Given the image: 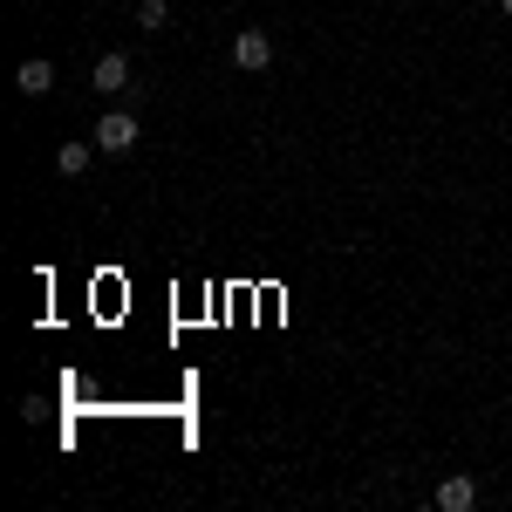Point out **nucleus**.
<instances>
[{"label": "nucleus", "instance_id": "obj_6", "mask_svg": "<svg viewBox=\"0 0 512 512\" xmlns=\"http://www.w3.org/2000/svg\"><path fill=\"white\" fill-rule=\"evenodd\" d=\"M89 158H96V144H62V171H69V178H82V171H89Z\"/></svg>", "mask_w": 512, "mask_h": 512}, {"label": "nucleus", "instance_id": "obj_4", "mask_svg": "<svg viewBox=\"0 0 512 512\" xmlns=\"http://www.w3.org/2000/svg\"><path fill=\"white\" fill-rule=\"evenodd\" d=\"M96 89H103V96L130 89V55H117V48H110V55H96Z\"/></svg>", "mask_w": 512, "mask_h": 512}, {"label": "nucleus", "instance_id": "obj_8", "mask_svg": "<svg viewBox=\"0 0 512 512\" xmlns=\"http://www.w3.org/2000/svg\"><path fill=\"white\" fill-rule=\"evenodd\" d=\"M499 7H506V14H512V0H499Z\"/></svg>", "mask_w": 512, "mask_h": 512}, {"label": "nucleus", "instance_id": "obj_5", "mask_svg": "<svg viewBox=\"0 0 512 512\" xmlns=\"http://www.w3.org/2000/svg\"><path fill=\"white\" fill-rule=\"evenodd\" d=\"M14 89H21V96H48V89H55V69H48L41 55H28V62L14 69Z\"/></svg>", "mask_w": 512, "mask_h": 512}, {"label": "nucleus", "instance_id": "obj_7", "mask_svg": "<svg viewBox=\"0 0 512 512\" xmlns=\"http://www.w3.org/2000/svg\"><path fill=\"white\" fill-rule=\"evenodd\" d=\"M137 21L158 35V28H171V7H164V0H144V7H137Z\"/></svg>", "mask_w": 512, "mask_h": 512}, {"label": "nucleus", "instance_id": "obj_3", "mask_svg": "<svg viewBox=\"0 0 512 512\" xmlns=\"http://www.w3.org/2000/svg\"><path fill=\"white\" fill-rule=\"evenodd\" d=\"M478 506V478H444V485H437V512H472Z\"/></svg>", "mask_w": 512, "mask_h": 512}, {"label": "nucleus", "instance_id": "obj_2", "mask_svg": "<svg viewBox=\"0 0 512 512\" xmlns=\"http://www.w3.org/2000/svg\"><path fill=\"white\" fill-rule=\"evenodd\" d=\"M233 62H239V69H253V76H260V69L274 62V41L260 35V28H246V35H233Z\"/></svg>", "mask_w": 512, "mask_h": 512}, {"label": "nucleus", "instance_id": "obj_1", "mask_svg": "<svg viewBox=\"0 0 512 512\" xmlns=\"http://www.w3.org/2000/svg\"><path fill=\"white\" fill-rule=\"evenodd\" d=\"M130 144H137V117H130V110H103V117H96V151L123 158Z\"/></svg>", "mask_w": 512, "mask_h": 512}]
</instances>
